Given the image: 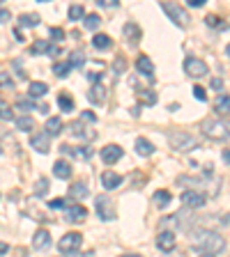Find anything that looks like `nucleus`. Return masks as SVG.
I'll return each instance as SVG.
<instances>
[{"mask_svg":"<svg viewBox=\"0 0 230 257\" xmlns=\"http://www.w3.org/2000/svg\"><path fill=\"white\" fill-rule=\"evenodd\" d=\"M193 96H196V99H198V101H205V99H207V94H205V90L200 85H196L193 87Z\"/></svg>","mask_w":230,"mask_h":257,"instance_id":"obj_38","label":"nucleus"},{"mask_svg":"<svg viewBox=\"0 0 230 257\" xmlns=\"http://www.w3.org/2000/svg\"><path fill=\"white\" fill-rule=\"evenodd\" d=\"M99 26H102V19H99L97 14H86L83 16V28H86V30H97Z\"/></svg>","mask_w":230,"mask_h":257,"instance_id":"obj_28","label":"nucleus"},{"mask_svg":"<svg viewBox=\"0 0 230 257\" xmlns=\"http://www.w3.org/2000/svg\"><path fill=\"white\" fill-rule=\"evenodd\" d=\"M161 10L166 12V14L171 16V19H173V21H175L180 28H184V26L189 23V14L184 12V7L177 5V3H161Z\"/></svg>","mask_w":230,"mask_h":257,"instance_id":"obj_6","label":"nucleus"},{"mask_svg":"<svg viewBox=\"0 0 230 257\" xmlns=\"http://www.w3.org/2000/svg\"><path fill=\"white\" fill-rule=\"evenodd\" d=\"M136 69H138L140 74H145V76H150L152 78V74H155V64H152V60L147 58V55H140V58L136 60Z\"/></svg>","mask_w":230,"mask_h":257,"instance_id":"obj_18","label":"nucleus"},{"mask_svg":"<svg viewBox=\"0 0 230 257\" xmlns=\"http://www.w3.org/2000/svg\"><path fill=\"white\" fill-rule=\"evenodd\" d=\"M168 143L177 152H191L198 147V138H193L191 134H184V131H171L168 134Z\"/></svg>","mask_w":230,"mask_h":257,"instance_id":"obj_3","label":"nucleus"},{"mask_svg":"<svg viewBox=\"0 0 230 257\" xmlns=\"http://www.w3.org/2000/svg\"><path fill=\"white\" fill-rule=\"evenodd\" d=\"M95 209L102 220H106V223L108 220H115V207H113V200L108 198V195H97Z\"/></svg>","mask_w":230,"mask_h":257,"instance_id":"obj_5","label":"nucleus"},{"mask_svg":"<svg viewBox=\"0 0 230 257\" xmlns=\"http://www.w3.org/2000/svg\"><path fill=\"white\" fill-rule=\"evenodd\" d=\"M212 87H214V90H221V87H223V80L214 78V80H212Z\"/></svg>","mask_w":230,"mask_h":257,"instance_id":"obj_47","label":"nucleus"},{"mask_svg":"<svg viewBox=\"0 0 230 257\" xmlns=\"http://www.w3.org/2000/svg\"><path fill=\"white\" fill-rule=\"evenodd\" d=\"M124 35H127V37H131V44H138L140 30H138V26H136V23H127V26H124Z\"/></svg>","mask_w":230,"mask_h":257,"instance_id":"obj_29","label":"nucleus"},{"mask_svg":"<svg viewBox=\"0 0 230 257\" xmlns=\"http://www.w3.org/2000/svg\"><path fill=\"white\" fill-rule=\"evenodd\" d=\"M200 257H212V255H200Z\"/></svg>","mask_w":230,"mask_h":257,"instance_id":"obj_53","label":"nucleus"},{"mask_svg":"<svg viewBox=\"0 0 230 257\" xmlns=\"http://www.w3.org/2000/svg\"><path fill=\"white\" fill-rule=\"evenodd\" d=\"M46 207L48 209H67V207H69V202H67L64 198H55V200H51Z\"/></svg>","mask_w":230,"mask_h":257,"instance_id":"obj_36","label":"nucleus"},{"mask_svg":"<svg viewBox=\"0 0 230 257\" xmlns=\"http://www.w3.org/2000/svg\"><path fill=\"white\" fill-rule=\"evenodd\" d=\"M102 184H104V188L113 191V188H118L120 184H122V175H118V172H113V170H106L102 175Z\"/></svg>","mask_w":230,"mask_h":257,"instance_id":"obj_15","label":"nucleus"},{"mask_svg":"<svg viewBox=\"0 0 230 257\" xmlns=\"http://www.w3.org/2000/svg\"><path fill=\"white\" fill-rule=\"evenodd\" d=\"M32 53H46V55H58L60 53V48L55 46V44H51V42H35L32 44Z\"/></svg>","mask_w":230,"mask_h":257,"instance_id":"obj_17","label":"nucleus"},{"mask_svg":"<svg viewBox=\"0 0 230 257\" xmlns=\"http://www.w3.org/2000/svg\"><path fill=\"white\" fill-rule=\"evenodd\" d=\"M46 92H48V85L42 83V80H35V83H30V87H28V96H32V99H42Z\"/></svg>","mask_w":230,"mask_h":257,"instance_id":"obj_19","label":"nucleus"},{"mask_svg":"<svg viewBox=\"0 0 230 257\" xmlns=\"http://www.w3.org/2000/svg\"><path fill=\"white\" fill-rule=\"evenodd\" d=\"M223 159H225V161H228V163H230V150H225V154H223Z\"/></svg>","mask_w":230,"mask_h":257,"instance_id":"obj_50","label":"nucleus"},{"mask_svg":"<svg viewBox=\"0 0 230 257\" xmlns=\"http://www.w3.org/2000/svg\"><path fill=\"white\" fill-rule=\"evenodd\" d=\"M58 106L62 108L64 112H71V110H74V101H71L67 94H60V96H58Z\"/></svg>","mask_w":230,"mask_h":257,"instance_id":"obj_32","label":"nucleus"},{"mask_svg":"<svg viewBox=\"0 0 230 257\" xmlns=\"http://www.w3.org/2000/svg\"><path fill=\"white\" fill-rule=\"evenodd\" d=\"M60 152H62V154H71L74 159H83V161H88L92 156L90 147H69V145H62V147H60Z\"/></svg>","mask_w":230,"mask_h":257,"instance_id":"obj_13","label":"nucleus"},{"mask_svg":"<svg viewBox=\"0 0 230 257\" xmlns=\"http://www.w3.org/2000/svg\"><path fill=\"white\" fill-rule=\"evenodd\" d=\"M184 71L191 78H200V76H207V64L200 58H187L184 60Z\"/></svg>","mask_w":230,"mask_h":257,"instance_id":"obj_7","label":"nucleus"},{"mask_svg":"<svg viewBox=\"0 0 230 257\" xmlns=\"http://www.w3.org/2000/svg\"><path fill=\"white\" fill-rule=\"evenodd\" d=\"M191 246L203 255H219L225 250V239L214 230H196L191 234Z\"/></svg>","mask_w":230,"mask_h":257,"instance_id":"obj_1","label":"nucleus"},{"mask_svg":"<svg viewBox=\"0 0 230 257\" xmlns=\"http://www.w3.org/2000/svg\"><path fill=\"white\" fill-rule=\"evenodd\" d=\"M32 246H35V250H48L51 248V232L37 230L35 236H32Z\"/></svg>","mask_w":230,"mask_h":257,"instance_id":"obj_11","label":"nucleus"},{"mask_svg":"<svg viewBox=\"0 0 230 257\" xmlns=\"http://www.w3.org/2000/svg\"><path fill=\"white\" fill-rule=\"evenodd\" d=\"M7 250H10V246H7L5 241H0V255H5Z\"/></svg>","mask_w":230,"mask_h":257,"instance_id":"obj_49","label":"nucleus"},{"mask_svg":"<svg viewBox=\"0 0 230 257\" xmlns=\"http://www.w3.org/2000/svg\"><path fill=\"white\" fill-rule=\"evenodd\" d=\"M203 136L209 140H219V143H230V119H205L203 122Z\"/></svg>","mask_w":230,"mask_h":257,"instance_id":"obj_2","label":"nucleus"},{"mask_svg":"<svg viewBox=\"0 0 230 257\" xmlns=\"http://www.w3.org/2000/svg\"><path fill=\"white\" fill-rule=\"evenodd\" d=\"M69 195L74 200H83V198H88V195H90V188H88L83 182H76L74 186H69Z\"/></svg>","mask_w":230,"mask_h":257,"instance_id":"obj_20","label":"nucleus"},{"mask_svg":"<svg viewBox=\"0 0 230 257\" xmlns=\"http://www.w3.org/2000/svg\"><path fill=\"white\" fill-rule=\"evenodd\" d=\"M207 26H212V28H223V21H221L219 16L209 14V16H207Z\"/></svg>","mask_w":230,"mask_h":257,"instance_id":"obj_37","label":"nucleus"},{"mask_svg":"<svg viewBox=\"0 0 230 257\" xmlns=\"http://www.w3.org/2000/svg\"><path fill=\"white\" fill-rule=\"evenodd\" d=\"M88 99H90L92 103H104V99H106V87L99 83V85H95L90 90V94H88Z\"/></svg>","mask_w":230,"mask_h":257,"instance_id":"obj_21","label":"nucleus"},{"mask_svg":"<svg viewBox=\"0 0 230 257\" xmlns=\"http://www.w3.org/2000/svg\"><path fill=\"white\" fill-rule=\"evenodd\" d=\"M10 19H12L10 10H7V7H0V23H7Z\"/></svg>","mask_w":230,"mask_h":257,"instance_id":"obj_42","label":"nucleus"},{"mask_svg":"<svg viewBox=\"0 0 230 257\" xmlns=\"http://www.w3.org/2000/svg\"><path fill=\"white\" fill-rule=\"evenodd\" d=\"M83 16L86 14H83V7L81 5H71L69 7V19L71 21H79V19H83Z\"/></svg>","mask_w":230,"mask_h":257,"instance_id":"obj_35","label":"nucleus"},{"mask_svg":"<svg viewBox=\"0 0 230 257\" xmlns=\"http://www.w3.org/2000/svg\"><path fill=\"white\" fill-rule=\"evenodd\" d=\"M136 152H138L140 156H150L152 152H155V147H152V143H150V140L138 138V140H136Z\"/></svg>","mask_w":230,"mask_h":257,"instance_id":"obj_25","label":"nucleus"},{"mask_svg":"<svg viewBox=\"0 0 230 257\" xmlns=\"http://www.w3.org/2000/svg\"><path fill=\"white\" fill-rule=\"evenodd\" d=\"M152 200H155V204L161 209V207H166V204L171 202V193H168V191H157Z\"/></svg>","mask_w":230,"mask_h":257,"instance_id":"obj_31","label":"nucleus"},{"mask_svg":"<svg viewBox=\"0 0 230 257\" xmlns=\"http://www.w3.org/2000/svg\"><path fill=\"white\" fill-rule=\"evenodd\" d=\"M191 7H200V5H205V0H187Z\"/></svg>","mask_w":230,"mask_h":257,"instance_id":"obj_48","label":"nucleus"},{"mask_svg":"<svg viewBox=\"0 0 230 257\" xmlns=\"http://www.w3.org/2000/svg\"><path fill=\"white\" fill-rule=\"evenodd\" d=\"M39 19L37 14H23V16H19V26L21 28H35V26H39Z\"/></svg>","mask_w":230,"mask_h":257,"instance_id":"obj_24","label":"nucleus"},{"mask_svg":"<svg viewBox=\"0 0 230 257\" xmlns=\"http://www.w3.org/2000/svg\"><path fill=\"white\" fill-rule=\"evenodd\" d=\"M12 85H14V80L7 74H0V87H12Z\"/></svg>","mask_w":230,"mask_h":257,"instance_id":"obj_39","label":"nucleus"},{"mask_svg":"<svg viewBox=\"0 0 230 257\" xmlns=\"http://www.w3.org/2000/svg\"><path fill=\"white\" fill-rule=\"evenodd\" d=\"M83 119L86 122H97V115L92 110H83Z\"/></svg>","mask_w":230,"mask_h":257,"instance_id":"obj_44","label":"nucleus"},{"mask_svg":"<svg viewBox=\"0 0 230 257\" xmlns=\"http://www.w3.org/2000/svg\"><path fill=\"white\" fill-rule=\"evenodd\" d=\"M214 108H216V112H221V115H228L230 112V94H221L219 99H216Z\"/></svg>","mask_w":230,"mask_h":257,"instance_id":"obj_27","label":"nucleus"},{"mask_svg":"<svg viewBox=\"0 0 230 257\" xmlns=\"http://www.w3.org/2000/svg\"><path fill=\"white\" fill-rule=\"evenodd\" d=\"M37 103H30V101H19V110H30V108H35Z\"/></svg>","mask_w":230,"mask_h":257,"instance_id":"obj_45","label":"nucleus"},{"mask_svg":"<svg viewBox=\"0 0 230 257\" xmlns=\"http://www.w3.org/2000/svg\"><path fill=\"white\" fill-rule=\"evenodd\" d=\"M122 159V147L120 145H106L102 150V161L106 166H113V163H118Z\"/></svg>","mask_w":230,"mask_h":257,"instance_id":"obj_10","label":"nucleus"},{"mask_svg":"<svg viewBox=\"0 0 230 257\" xmlns=\"http://www.w3.org/2000/svg\"><path fill=\"white\" fill-rule=\"evenodd\" d=\"M64 257H95V252L88 250V252H71V255H64Z\"/></svg>","mask_w":230,"mask_h":257,"instance_id":"obj_46","label":"nucleus"},{"mask_svg":"<svg viewBox=\"0 0 230 257\" xmlns=\"http://www.w3.org/2000/svg\"><path fill=\"white\" fill-rule=\"evenodd\" d=\"M64 216H67V220H71V223H81V220H86L88 211L81 204H69V207L64 209Z\"/></svg>","mask_w":230,"mask_h":257,"instance_id":"obj_12","label":"nucleus"},{"mask_svg":"<svg viewBox=\"0 0 230 257\" xmlns=\"http://www.w3.org/2000/svg\"><path fill=\"white\" fill-rule=\"evenodd\" d=\"M81 243H83V234H79V232H67V234L58 241V250L62 252V255H71V252H79Z\"/></svg>","mask_w":230,"mask_h":257,"instance_id":"obj_4","label":"nucleus"},{"mask_svg":"<svg viewBox=\"0 0 230 257\" xmlns=\"http://www.w3.org/2000/svg\"><path fill=\"white\" fill-rule=\"evenodd\" d=\"M0 117L7 119V122H10V119H14V112H12V108L7 106V101H3V99H0Z\"/></svg>","mask_w":230,"mask_h":257,"instance_id":"obj_34","label":"nucleus"},{"mask_svg":"<svg viewBox=\"0 0 230 257\" xmlns=\"http://www.w3.org/2000/svg\"><path fill=\"white\" fill-rule=\"evenodd\" d=\"M92 44H95V48H99V51H106V48H111V44H113V39L108 37V35H95L92 37Z\"/></svg>","mask_w":230,"mask_h":257,"instance_id":"obj_23","label":"nucleus"},{"mask_svg":"<svg viewBox=\"0 0 230 257\" xmlns=\"http://www.w3.org/2000/svg\"><path fill=\"white\" fill-rule=\"evenodd\" d=\"M97 5L99 7H118L120 0H97Z\"/></svg>","mask_w":230,"mask_h":257,"instance_id":"obj_40","label":"nucleus"},{"mask_svg":"<svg viewBox=\"0 0 230 257\" xmlns=\"http://www.w3.org/2000/svg\"><path fill=\"white\" fill-rule=\"evenodd\" d=\"M225 55H228V58H230V44H228V46H225Z\"/></svg>","mask_w":230,"mask_h":257,"instance_id":"obj_51","label":"nucleus"},{"mask_svg":"<svg viewBox=\"0 0 230 257\" xmlns=\"http://www.w3.org/2000/svg\"><path fill=\"white\" fill-rule=\"evenodd\" d=\"M53 175L58 177V179H69L71 177V163L69 161H55L53 163Z\"/></svg>","mask_w":230,"mask_h":257,"instance_id":"obj_16","label":"nucleus"},{"mask_svg":"<svg viewBox=\"0 0 230 257\" xmlns=\"http://www.w3.org/2000/svg\"><path fill=\"white\" fill-rule=\"evenodd\" d=\"M124 257H138V255H124Z\"/></svg>","mask_w":230,"mask_h":257,"instance_id":"obj_52","label":"nucleus"},{"mask_svg":"<svg viewBox=\"0 0 230 257\" xmlns=\"http://www.w3.org/2000/svg\"><path fill=\"white\" fill-rule=\"evenodd\" d=\"M182 204L187 209H198L205 204V195L200 191H193V188H189V191L182 193Z\"/></svg>","mask_w":230,"mask_h":257,"instance_id":"obj_8","label":"nucleus"},{"mask_svg":"<svg viewBox=\"0 0 230 257\" xmlns=\"http://www.w3.org/2000/svg\"><path fill=\"white\" fill-rule=\"evenodd\" d=\"M30 145L39 154H48V150H51V136H48L46 131H37V134L30 138Z\"/></svg>","mask_w":230,"mask_h":257,"instance_id":"obj_9","label":"nucleus"},{"mask_svg":"<svg viewBox=\"0 0 230 257\" xmlns=\"http://www.w3.org/2000/svg\"><path fill=\"white\" fill-rule=\"evenodd\" d=\"M157 248L159 250H173L175 248V234H173L171 230H166V232H161L159 236H157Z\"/></svg>","mask_w":230,"mask_h":257,"instance_id":"obj_14","label":"nucleus"},{"mask_svg":"<svg viewBox=\"0 0 230 257\" xmlns=\"http://www.w3.org/2000/svg\"><path fill=\"white\" fill-rule=\"evenodd\" d=\"M69 71H71V62L67 60V62H55L53 64V74L58 76V78H67L69 76Z\"/></svg>","mask_w":230,"mask_h":257,"instance_id":"obj_26","label":"nucleus"},{"mask_svg":"<svg viewBox=\"0 0 230 257\" xmlns=\"http://www.w3.org/2000/svg\"><path fill=\"white\" fill-rule=\"evenodd\" d=\"M62 131V119L60 117H48L46 119V134L48 136H58Z\"/></svg>","mask_w":230,"mask_h":257,"instance_id":"obj_22","label":"nucleus"},{"mask_svg":"<svg viewBox=\"0 0 230 257\" xmlns=\"http://www.w3.org/2000/svg\"><path fill=\"white\" fill-rule=\"evenodd\" d=\"M140 94H145V96H140V99H143V101H145V103H150V106H152V103H155V101H157V96H155V92H140Z\"/></svg>","mask_w":230,"mask_h":257,"instance_id":"obj_41","label":"nucleus"},{"mask_svg":"<svg viewBox=\"0 0 230 257\" xmlns=\"http://www.w3.org/2000/svg\"><path fill=\"white\" fill-rule=\"evenodd\" d=\"M16 128H19V131H32V128H35V119L23 115V117L16 119Z\"/></svg>","mask_w":230,"mask_h":257,"instance_id":"obj_30","label":"nucleus"},{"mask_svg":"<svg viewBox=\"0 0 230 257\" xmlns=\"http://www.w3.org/2000/svg\"><path fill=\"white\" fill-rule=\"evenodd\" d=\"M51 37H53V39H62L64 37V30H62V28H51Z\"/></svg>","mask_w":230,"mask_h":257,"instance_id":"obj_43","label":"nucleus"},{"mask_svg":"<svg viewBox=\"0 0 230 257\" xmlns=\"http://www.w3.org/2000/svg\"><path fill=\"white\" fill-rule=\"evenodd\" d=\"M46 193H48V179L39 177L37 184H35V195H46Z\"/></svg>","mask_w":230,"mask_h":257,"instance_id":"obj_33","label":"nucleus"}]
</instances>
